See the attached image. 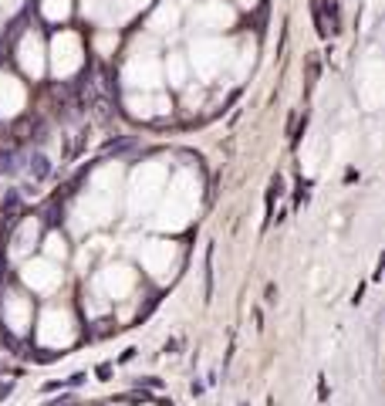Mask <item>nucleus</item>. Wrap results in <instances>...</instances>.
<instances>
[{"label": "nucleus", "instance_id": "obj_1", "mask_svg": "<svg viewBox=\"0 0 385 406\" xmlns=\"http://www.w3.org/2000/svg\"><path fill=\"white\" fill-rule=\"evenodd\" d=\"M28 162H31L28 169H31V176H34V180H44V176L51 173V160H47L44 153H34V156H31Z\"/></svg>", "mask_w": 385, "mask_h": 406}, {"label": "nucleus", "instance_id": "obj_2", "mask_svg": "<svg viewBox=\"0 0 385 406\" xmlns=\"http://www.w3.org/2000/svg\"><path fill=\"white\" fill-rule=\"evenodd\" d=\"M91 116H95V122L112 119V105H109V98H95V102H91Z\"/></svg>", "mask_w": 385, "mask_h": 406}, {"label": "nucleus", "instance_id": "obj_3", "mask_svg": "<svg viewBox=\"0 0 385 406\" xmlns=\"http://www.w3.org/2000/svg\"><path fill=\"white\" fill-rule=\"evenodd\" d=\"M17 169V156L14 153H0V173H14Z\"/></svg>", "mask_w": 385, "mask_h": 406}, {"label": "nucleus", "instance_id": "obj_4", "mask_svg": "<svg viewBox=\"0 0 385 406\" xmlns=\"http://www.w3.org/2000/svg\"><path fill=\"white\" fill-rule=\"evenodd\" d=\"M129 146H132V139H129V136H122V139H116V142H109V146H105V153H125Z\"/></svg>", "mask_w": 385, "mask_h": 406}, {"label": "nucleus", "instance_id": "obj_5", "mask_svg": "<svg viewBox=\"0 0 385 406\" xmlns=\"http://www.w3.org/2000/svg\"><path fill=\"white\" fill-rule=\"evenodd\" d=\"M17 206H21V197H17V193H10V197L3 200V213H17Z\"/></svg>", "mask_w": 385, "mask_h": 406}, {"label": "nucleus", "instance_id": "obj_6", "mask_svg": "<svg viewBox=\"0 0 385 406\" xmlns=\"http://www.w3.org/2000/svg\"><path fill=\"white\" fill-rule=\"evenodd\" d=\"M139 386H146V389H159L162 383H159L155 376H146V379H139Z\"/></svg>", "mask_w": 385, "mask_h": 406}, {"label": "nucleus", "instance_id": "obj_7", "mask_svg": "<svg viewBox=\"0 0 385 406\" xmlns=\"http://www.w3.org/2000/svg\"><path fill=\"white\" fill-rule=\"evenodd\" d=\"M132 359H135V349H125V352H122V359H118V363H132Z\"/></svg>", "mask_w": 385, "mask_h": 406}, {"label": "nucleus", "instance_id": "obj_8", "mask_svg": "<svg viewBox=\"0 0 385 406\" xmlns=\"http://www.w3.org/2000/svg\"><path fill=\"white\" fill-rule=\"evenodd\" d=\"M318 396H321V400H328V386H324V376H321V383H318Z\"/></svg>", "mask_w": 385, "mask_h": 406}, {"label": "nucleus", "instance_id": "obj_9", "mask_svg": "<svg viewBox=\"0 0 385 406\" xmlns=\"http://www.w3.org/2000/svg\"><path fill=\"white\" fill-rule=\"evenodd\" d=\"M267 301H270V305L277 301V288H274V284H267Z\"/></svg>", "mask_w": 385, "mask_h": 406}]
</instances>
